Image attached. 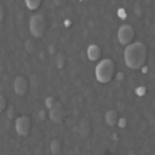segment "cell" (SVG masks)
<instances>
[{"instance_id": "obj_1", "label": "cell", "mask_w": 155, "mask_h": 155, "mask_svg": "<svg viewBox=\"0 0 155 155\" xmlns=\"http://www.w3.org/2000/svg\"><path fill=\"white\" fill-rule=\"evenodd\" d=\"M148 51L146 45L141 41L131 42L124 50V60L127 67L131 69L142 68L147 62Z\"/></svg>"}, {"instance_id": "obj_2", "label": "cell", "mask_w": 155, "mask_h": 155, "mask_svg": "<svg viewBox=\"0 0 155 155\" xmlns=\"http://www.w3.org/2000/svg\"><path fill=\"white\" fill-rule=\"evenodd\" d=\"M115 74V63L111 59H104L97 64L95 78L101 84H107L112 81Z\"/></svg>"}, {"instance_id": "obj_3", "label": "cell", "mask_w": 155, "mask_h": 155, "mask_svg": "<svg viewBox=\"0 0 155 155\" xmlns=\"http://www.w3.org/2000/svg\"><path fill=\"white\" fill-rule=\"evenodd\" d=\"M29 29L35 37H42L46 33L47 23L42 15H34L30 19Z\"/></svg>"}, {"instance_id": "obj_4", "label": "cell", "mask_w": 155, "mask_h": 155, "mask_svg": "<svg viewBox=\"0 0 155 155\" xmlns=\"http://www.w3.org/2000/svg\"><path fill=\"white\" fill-rule=\"evenodd\" d=\"M134 38V30L128 24L122 25L118 30V39L122 46H128Z\"/></svg>"}, {"instance_id": "obj_5", "label": "cell", "mask_w": 155, "mask_h": 155, "mask_svg": "<svg viewBox=\"0 0 155 155\" xmlns=\"http://www.w3.org/2000/svg\"><path fill=\"white\" fill-rule=\"evenodd\" d=\"M15 127L18 134L22 137H26L29 134L30 129H31V121H30L29 117L27 116H21L16 119V123Z\"/></svg>"}, {"instance_id": "obj_6", "label": "cell", "mask_w": 155, "mask_h": 155, "mask_svg": "<svg viewBox=\"0 0 155 155\" xmlns=\"http://www.w3.org/2000/svg\"><path fill=\"white\" fill-rule=\"evenodd\" d=\"M14 89L16 94L19 96H24L28 91V82L24 77L18 76L15 79L14 82Z\"/></svg>"}, {"instance_id": "obj_7", "label": "cell", "mask_w": 155, "mask_h": 155, "mask_svg": "<svg viewBox=\"0 0 155 155\" xmlns=\"http://www.w3.org/2000/svg\"><path fill=\"white\" fill-rule=\"evenodd\" d=\"M50 118L54 123H61L63 119V110H62L61 102L56 101L54 106L50 109Z\"/></svg>"}, {"instance_id": "obj_8", "label": "cell", "mask_w": 155, "mask_h": 155, "mask_svg": "<svg viewBox=\"0 0 155 155\" xmlns=\"http://www.w3.org/2000/svg\"><path fill=\"white\" fill-rule=\"evenodd\" d=\"M87 56L91 61H97L101 56V50L96 45H91L87 49Z\"/></svg>"}, {"instance_id": "obj_9", "label": "cell", "mask_w": 155, "mask_h": 155, "mask_svg": "<svg viewBox=\"0 0 155 155\" xmlns=\"http://www.w3.org/2000/svg\"><path fill=\"white\" fill-rule=\"evenodd\" d=\"M104 120H106V123L109 126H114L118 123L119 118H118V114L115 110H110L106 113L104 116Z\"/></svg>"}, {"instance_id": "obj_10", "label": "cell", "mask_w": 155, "mask_h": 155, "mask_svg": "<svg viewBox=\"0 0 155 155\" xmlns=\"http://www.w3.org/2000/svg\"><path fill=\"white\" fill-rule=\"evenodd\" d=\"M55 62H56V65L58 68H62V67H64V65H65V63H66L65 54L62 53V52H59L56 56V60H55Z\"/></svg>"}, {"instance_id": "obj_11", "label": "cell", "mask_w": 155, "mask_h": 155, "mask_svg": "<svg viewBox=\"0 0 155 155\" xmlns=\"http://www.w3.org/2000/svg\"><path fill=\"white\" fill-rule=\"evenodd\" d=\"M90 131V126L89 123L87 122V120H82L80 123V132L83 137H87Z\"/></svg>"}, {"instance_id": "obj_12", "label": "cell", "mask_w": 155, "mask_h": 155, "mask_svg": "<svg viewBox=\"0 0 155 155\" xmlns=\"http://www.w3.org/2000/svg\"><path fill=\"white\" fill-rule=\"evenodd\" d=\"M25 3L30 11H35L41 4V0H25Z\"/></svg>"}, {"instance_id": "obj_13", "label": "cell", "mask_w": 155, "mask_h": 155, "mask_svg": "<svg viewBox=\"0 0 155 155\" xmlns=\"http://www.w3.org/2000/svg\"><path fill=\"white\" fill-rule=\"evenodd\" d=\"M50 148H51V151L53 154H58L60 152V149H61V144H60L59 140H53Z\"/></svg>"}, {"instance_id": "obj_14", "label": "cell", "mask_w": 155, "mask_h": 155, "mask_svg": "<svg viewBox=\"0 0 155 155\" xmlns=\"http://www.w3.org/2000/svg\"><path fill=\"white\" fill-rule=\"evenodd\" d=\"M55 102H56V101H55V98L53 96H49V97H47V98H46V106H47V107H48L49 110L54 106Z\"/></svg>"}, {"instance_id": "obj_15", "label": "cell", "mask_w": 155, "mask_h": 155, "mask_svg": "<svg viewBox=\"0 0 155 155\" xmlns=\"http://www.w3.org/2000/svg\"><path fill=\"white\" fill-rule=\"evenodd\" d=\"M25 48H26L27 52H29V53H32V52L34 51V45L32 44L31 41H27V44L25 45Z\"/></svg>"}, {"instance_id": "obj_16", "label": "cell", "mask_w": 155, "mask_h": 155, "mask_svg": "<svg viewBox=\"0 0 155 155\" xmlns=\"http://www.w3.org/2000/svg\"><path fill=\"white\" fill-rule=\"evenodd\" d=\"M7 116H8L9 119H12L15 116V111H14V107L11 106L7 109Z\"/></svg>"}, {"instance_id": "obj_17", "label": "cell", "mask_w": 155, "mask_h": 155, "mask_svg": "<svg viewBox=\"0 0 155 155\" xmlns=\"http://www.w3.org/2000/svg\"><path fill=\"white\" fill-rule=\"evenodd\" d=\"M0 101H1V111L3 112L4 110H5V107H6V99H5V97H4L3 95H1V97H0Z\"/></svg>"}, {"instance_id": "obj_18", "label": "cell", "mask_w": 155, "mask_h": 155, "mask_svg": "<svg viewBox=\"0 0 155 155\" xmlns=\"http://www.w3.org/2000/svg\"><path fill=\"white\" fill-rule=\"evenodd\" d=\"M145 87H140V88L137 89V93L139 94V95H144L145 93H146V91H145Z\"/></svg>"}, {"instance_id": "obj_19", "label": "cell", "mask_w": 155, "mask_h": 155, "mask_svg": "<svg viewBox=\"0 0 155 155\" xmlns=\"http://www.w3.org/2000/svg\"><path fill=\"white\" fill-rule=\"evenodd\" d=\"M118 123H119V127H125V125H126L125 119L119 120V121H118Z\"/></svg>"}, {"instance_id": "obj_20", "label": "cell", "mask_w": 155, "mask_h": 155, "mask_svg": "<svg viewBox=\"0 0 155 155\" xmlns=\"http://www.w3.org/2000/svg\"><path fill=\"white\" fill-rule=\"evenodd\" d=\"M45 115H46V113H45V111H41V112L38 113V117L42 120V119H45Z\"/></svg>"}, {"instance_id": "obj_21", "label": "cell", "mask_w": 155, "mask_h": 155, "mask_svg": "<svg viewBox=\"0 0 155 155\" xmlns=\"http://www.w3.org/2000/svg\"><path fill=\"white\" fill-rule=\"evenodd\" d=\"M60 2H61V0H54V3L56 4V5H59Z\"/></svg>"}]
</instances>
